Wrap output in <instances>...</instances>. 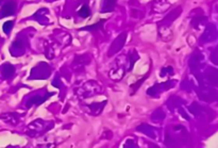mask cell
Masks as SVG:
<instances>
[{
    "instance_id": "1",
    "label": "cell",
    "mask_w": 218,
    "mask_h": 148,
    "mask_svg": "<svg viewBox=\"0 0 218 148\" xmlns=\"http://www.w3.org/2000/svg\"><path fill=\"white\" fill-rule=\"evenodd\" d=\"M127 37H128V33L127 32H121L115 40L113 41L112 45L110 46V49H109L108 56L109 57H113L115 53H117L118 51L121 50V48L124 46L127 41Z\"/></svg>"
},
{
    "instance_id": "2",
    "label": "cell",
    "mask_w": 218,
    "mask_h": 148,
    "mask_svg": "<svg viewBox=\"0 0 218 148\" xmlns=\"http://www.w3.org/2000/svg\"><path fill=\"white\" fill-rule=\"evenodd\" d=\"M15 10H16V2L14 0H9V1H7L2 6L1 11H0V16L1 17L11 16V15L15 13Z\"/></svg>"
},
{
    "instance_id": "3",
    "label": "cell",
    "mask_w": 218,
    "mask_h": 148,
    "mask_svg": "<svg viewBox=\"0 0 218 148\" xmlns=\"http://www.w3.org/2000/svg\"><path fill=\"white\" fill-rule=\"evenodd\" d=\"M53 93H47V96H45V97H41V96H33L32 98H30L29 100H28L27 102V108H31L32 106H35V107H38V106H41V103H44L46 100H47V98H49L50 96H52Z\"/></svg>"
},
{
    "instance_id": "4",
    "label": "cell",
    "mask_w": 218,
    "mask_h": 148,
    "mask_svg": "<svg viewBox=\"0 0 218 148\" xmlns=\"http://www.w3.org/2000/svg\"><path fill=\"white\" fill-rule=\"evenodd\" d=\"M0 72H1L2 77L7 79V78H11L15 74V67L10 63H4L0 66Z\"/></svg>"
},
{
    "instance_id": "5",
    "label": "cell",
    "mask_w": 218,
    "mask_h": 148,
    "mask_svg": "<svg viewBox=\"0 0 218 148\" xmlns=\"http://www.w3.org/2000/svg\"><path fill=\"white\" fill-rule=\"evenodd\" d=\"M116 7V0H103L102 7H101V13L113 12Z\"/></svg>"
},
{
    "instance_id": "6",
    "label": "cell",
    "mask_w": 218,
    "mask_h": 148,
    "mask_svg": "<svg viewBox=\"0 0 218 148\" xmlns=\"http://www.w3.org/2000/svg\"><path fill=\"white\" fill-rule=\"evenodd\" d=\"M105 22V19H101L98 22H96L94 25L90 26H86V27H83L81 29H79L80 31H90V32H95V31L101 30L103 28V24Z\"/></svg>"
},
{
    "instance_id": "7",
    "label": "cell",
    "mask_w": 218,
    "mask_h": 148,
    "mask_svg": "<svg viewBox=\"0 0 218 148\" xmlns=\"http://www.w3.org/2000/svg\"><path fill=\"white\" fill-rule=\"evenodd\" d=\"M105 103H106V101H103V102L101 103V106H100V103H92V105H89L87 107L92 110V112H95L94 114H99L101 113V111L103 110Z\"/></svg>"
},
{
    "instance_id": "8",
    "label": "cell",
    "mask_w": 218,
    "mask_h": 148,
    "mask_svg": "<svg viewBox=\"0 0 218 148\" xmlns=\"http://www.w3.org/2000/svg\"><path fill=\"white\" fill-rule=\"evenodd\" d=\"M78 14H79L80 16L83 17V18L89 17L90 15V11L89 7H87V6H83V7H81V9H80L79 11H78Z\"/></svg>"
},
{
    "instance_id": "9",
    "label": "cell",
    "mask_w": 218,
    "mask_h": 148,
    "mask_svg": "<svg viewBox=\"0 0 218 148\" xmlns=\"http://www.w3.org/2000/svg\"><path fill=\"white\" fill-rule=\"evenodd\" d=\"M13 25H14V22H13L12 20H7V22H4L3 27H2V29H3V32L7 33V34H9V33L11 32L12 28H13Z\"/></svg>"
},
{
    "instance_id": "10",
    "label": "cell",
    "mask_w": 218,
    "mask_h": 148,
    "mask_svg": "<svg viewBox=\"0 0 218 148\" xmlns=\"http://www.w3.org/2000/svg\"><path fill=\"white\" fill-rule=\"evenodd\" d=\"M133 52H134V51H132V52L129 54L130 61H131V64H130V68H129V71H132V68H133V65H134V63H135V62H136V60L138 59V54H137V56L135 57V58H134V57H133Z\"/></svg>"
},
{
    "instance_id": "11",
    "label": "cell",
    "mask_w": 218,
    "mask_h": 148,
    "mask_svg": "<svg viewBox=\"0 0 218 148\" xmlns=\"http://www.w3.org/2000/svg\"><path fill=\"white\" fill-rule=\"evenodd\" d=\"M13 46L18 48V49H20V48L24 47V44H22V42H20V41H15L14 43H13Z\"/></svg>"
},
{
    "instance_id": "12",
    "label": "cell",
    "mask_w": 218,
    "mask_h": 148,
    "mask_svg": "<svg viewBox=\"0 0 218 148\" xmlns=\"http://www.w3.org/2000/svg\"><path fill=\"white\" fill-rule=\"evenodd\" d=\"M0 2H1V0H0Z\"/></svg>"
}]
</instances>
